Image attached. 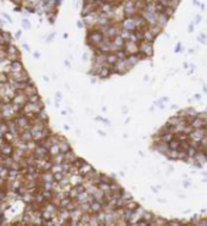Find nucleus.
<instances>
[{"label":"nucleus","instance_id":"16","mask_svg":"<svg viewBox=\"0 0 207 226\" xmlns=\"http://www.w3.org/2000/svg\"><path fill=\"white\" fill-rule=\"evenodd\" d=\"M35 117H37L39 121H42V122H48V120H49V119H48V114H46V111H45L44 109H42L39 113L37 114Z\"/></svg>","mask_w":207,"mask_h":226},{"label":"nucleus","instance_id":"11","mask_svg":"<svg viewBox=\"0 0 207 226\" xmlns=\"http://www.w3.org/2000/svg\"><path fill=\"white\" fill-rule=\"evenodd\" d=\"M18 137H20L21 141H23V142H29V141L33 139V134H32L31 130H24V131H22V132L20 133Z\"/></svg>","mask_w":207,"mask_h":226},{"label":"nucleus","instance_id":"23","mask_svg":"<svg viewBox=\"0 0 207 226\" xmlns=\"http://www.w3.org/2000/svg\"><path fill=\"white\" fill-rule=\"evenodd\" d=\"M23 27L24 28H29V22L28 21H23Z\"/></svg>","mask_w":207,"mask_h":226},{"label":"nucleus","instance_id":"18","mask_svg":"<svg viewBox=\"0 0 207 226\" xmlns=\"http://www.w3.org/2000/svg\"><path fill=\"white\" fill-rule=\"evenodd\" d=\"M10 80V75L5 72H0V83H7Z\"/></svg>","mask_w":207,"mask_h":226},{"label":"nucleus","instance_id":"19","mask_svg":"<svg viewBox=\"0 0 207 226\" xmlns=\"http://www.w3.org/2000/svg\"><path fill=\"white\" fill-rule=\"evenodd\" d=\"M0 130H1V132H2L4 134L9 132V123H7V122H5V120L0 123Z\"/></svg>","mask_w":207,"mask_h":226},{"label":"nucleus","instance_id":"9","mask_svg":"<svg viewBox=\"0 0 207 226\" xmlns=\"http://www.w3.org/2000/svg\"><path fill=\"white\" fill-rule=\"evenodd\" d=\"M59 147H60V149H61V153H66V152L71 150L70 143H68L67 139L64 138V137H61V139H60V142H59Z\"/></svg>","mask_w":207,"mask_h":226},{"label":"nucleus","instance_id":"25","mask_svg":"<svg viewBox=\"0 0 207 226\" xmlns=\"http://www.w3.org/2000/svg\"><path fill=\"white\" fill-rule=\"evenodd\" d=\"M0 137H4V133L1 132V130H0Z\"/></svg>","mask_w":207,"mask_h":226},{"label":"nucleus","instance_id":"27","mask_svg":"<svg viewBox=\"0 0 207 226\" xmlns=\"http://www.w3.org/2000/svg\"><path fill=\"white\" fill-rule=\"evenodd\" d=\"M0 190H1V188H0Z\"/></svg>","mask_w":207,"mask_h":226},{"label":"nucleus","instance_id":"15","mask_svg":"<svg viewBox=\"0 0 207 226\" xmlns=\"http://www.w3.org/2000/svg\"><path fill=\"white\" fill-rule=\"evenodd\" d=\"M51 160H53L54 164H62L65 161V153H60V154L53 156Z\"/></svg>","mask_w":207,"mask_h":226},{"label":"nucleus","instance_id":"24","mask_svg":"<svg viewBox=\"0 0 207 226\" xmlns=\"http://www.w3.org/2000/svg\"><path fill=\"white\" fill-rule=\"evenodd\" d=\"M2 105H4V103H2V100H0V111H1V109H2Z\"/></svg>","mask_w":207,"mask_h":226},{"label":"nucleus","instance_id":"21","mask_svg":"<svg viewBox=\"0 0 207 226\" xmlns=\"http://www.w3.org/2000/svg\"><path fill=\"white\" fill-rule=\"evenodd\" d=\"M1 45H7L6 42H5V38H4V36H2V31L0 32V47H1Z\"/></svg>","mask_w":207,"mask_h":226},{"label":"nucleus","instance_id":"13","mask_svg":"<svg viewBox=\"0 0 207 226\" xmlns=\"http://www.w3.org/2000/svg\"><path fill=\"white\" fill-rule=\"evenodd\" d=\"M6 53H7V55H15V54H18L20 50L17 49L16 45H13V44H7V45H6Z\"/></svg>","mask_w":207,"mask_h":226},{"label":"nucleus","instance_id":"20","mask_svg":"<svg viewBox=\"0 0 207 226\" xmlns=\"http://www.w3.org/2000/svg\"><path fill=\"white\" fill-rule=\"evenodd\" d=\"M2 36H4V38H5L6 44H11V42H12V37H11V34H10L9 32H2Z\"/></svg>","mask_w":207,"mask_h":226},{"label":"nucleus","instance_id":"4","mask_svg":"<svg viewBox=\"0 0 207 226\" xmlns=\"http://www.w3.org/2000/svg\"><path fill=\"white\" fill-rule=\"evenodd\" d=\"M9 75H10L11 78H13V80L17 81V82H27V81L31 78L26 70H22V71H20V72H10Z\"/></svg>","mask_w":207,"mask_h":226},{"label":"nucleus","instance_id":"26","mask_svg":"<svg viewBox=\"0 0 207 226\" xmlns=\"http://www.w3.org/2000/svg\"><path fill=\"white\" fill-rule=\"evenodd\" d=\"M0 99H1V97H0Z\"/></svg>","mask_w":207,"mask_h":226},{"label":"nucleus","instance_id":"14","mask_svg":"<svg viewBox=\"0 0 207 226\" xmlns=\"http://www.w3.org/2000/svg\"><path fill=\"white\" fill-rule=\"evenodd\" d=\"M61 153V149H60V147H59V144H54V145H51L50 148H49V155L53 158V156H55V155H57V154H60Z\"/></svg>","mask_w":207,"mask_h":226},{"label":"nucleus","instance_id":"12","mask_svg":"<svg viewBox=\"0 0 207 226\" xmlns=\"http://www.w3.org/2000/svg\"><path fill=\"white\" fill-rule=\"evenodd\" d=\"M23 92L27 94V97H29V96H32V94L38 93V91H37V88H35V86H34V85H27V87L23 89Z\"/></svg>","mask_w":207,"mask_h":226},{"label":"nucleus","instance_id":"17","mask_svg":"<svg viewBox=\"0 0 207 226\" xmlns=\"http://www.w3.org/2000/svg\"><path fill=\"white\" fill-rule=\"evenodd\" d=\"M39 100H42V99H40V96H39L38 93L32 94V96L28 97V102H29V103H38Z\"/></svg>","mask_w":207,"mask_h":226},{"label":"nucleus","instance_id":"7","mask_svg":"<svg viewBox=\"0 0 207 226\" xmlns=\"http://www.w3.org/2000/svg\"><path fill=\"white\" fill-rule=\"evenodd\" d=\"M7 70H9V72H20V71L24 70V67H23L22 61L16 60V61H11V62H10Z\"/></svg>","mask_w":207,"mask_h":226},{"label":"nucleus","instance_id":"6","mask_svg":"<svg viewBox=\"0 0 207 226\" xmlns=\"http://www.w3.org/2000/svg\"><path fill=\"white\" fill-rule=\"evenodd\" d=\"M123 50H124L128 55L138 54V53H139V44H138V43H134V42H130V40H129V42H125Z\"/></svg>","mask_w":207,"mask_h":226},{"label":"nucleus","instance_id":"10","mask_svg":"<svg viewBox=\"0 0 207 226\" xmlns=\"http://www.w3.org/2000/svg\"><path fill=\"white\" fill-rule=\"evenodd\" d=\"M77 159H78V156H77L72 150H68V152H66V153H65V161H64V163L73 164Z\"/></svg>","mask_w":207,"mask_h":226},{"label":"nucleus","instance_id":"2","mask_svg":"<svg viewBox=\"0 0 207 226\" xmlns=\"http://www.w3.org/2000/svg\"><path fill=\"white\" fill-rule=\"evenodd\" d=\"M11 102H12L13 104H17L18 107L23 108V107L28 103V97H27V94H26L23 91H17V92H16V96L12 98Z\"/></svg>","mask_w":207,"mask_h":226},{"label":"nucleus","instance_id":"22","mask_svg":"<svg viewBox=\"0 0 207 226\" xmlns=\"http://www.w3.org/2000/svg\"><path fill=\"white\" fill-rule=\"evenodd\" d=\"M6 142H7V141L5 139V137H0V147H2V145L6 143Z\"/></svg>","mask_w":207,"mask_h":226},{"label":"nucleus","instance_id":"1","mask_svg":"<svg viewBox=\"0 0 207 226\" xmlns=\"http://www.w3.org/2000/svg\"><path fill=\"white\" fill-rule=\"evenodd\" d=\"M17 111L13 109V105H12V102L10 103H4L2 105V109L0 111V116L5 120V121H9V120H12L17 116Z\"/></svg>","mask_w":207,"mask_h":226},{"label":"nucleus","instance_id":"8","mask_svg":"<svg viewBox=\"0 0 207 226\" xmlns=\"http://www.w3.org/2000/svg\"><path fill=\"white\" fill-rule=\"evenodd\" d=\"M90 205H92V214L93 213L94 214H98L99 212H101L103 209V203L100 202V201H93L90 203Z\"/></svg>","mask_w":207,"mask_h":226},{"label":"nucleus","instance_id":"5","mask_svg":"<svg viewBox=\"0 0 207 226\" xmlns=\"http://www.w3.org/2000/svg\"><path fill=\"white\" fill-rule=\"evenodd\" d=\"M13 152H15V147L11 144V142H6L2 147H0V155H1V158L12 156Z\"/></svg>","mask_w":207,"mask_h":226},{"label":"nucleus","instance_id":"3","mask_svg":"<svg viewBox=\"0 0 207 226\" xmlns=\"http://www.w3.org/2000/svg\"><path fill=\"white\" fill-rule=\"evenodd\" d=\"M139 51L146 56H151L154 54V47H152V42H147V40H143L139 44Z\"/></svg>","mask_w":207,"mask_h":226}]
</instances>
